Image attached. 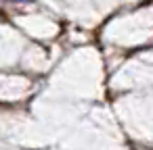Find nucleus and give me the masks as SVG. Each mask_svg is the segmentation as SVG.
Returning <instances> with one entry per match:
<instances>
[{
	"mask_svg": "<svg viewBox=\"0 0 153 150\" xmlns=\"http://www.w3.org/2000/svg\"><path fill=\"white\" fill-rule=\"evenodd\" d=\"M25 2H30V0H25Z\"/></svg>",
	"mask_w": 153,
	"mask_h": 150,
	"instance_id": "1",
	"label": "nucleus"
}]
</instances>
